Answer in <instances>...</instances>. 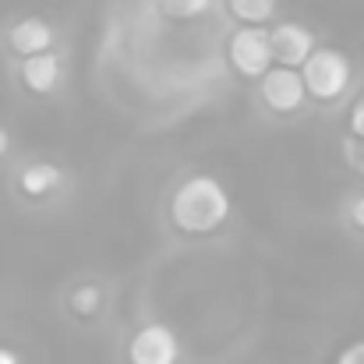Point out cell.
<instances>
[{"label": "cell", "mask_w": 364, "mask_h": 364, "mask_svg": "<svg viewBox=\"0 0 364 364\" xmlns=\"http://www.w3.org/2000/svg\"><path fill=\"white\" fill-rule=\"evenodd\" d=\"M230 216V195L216 177H191L170 198V220L184 234H213Z\"/></svg>", "instance_id": "6da1fadb"}, {"label": "cell", "mask_w": 364, "mask_h": 364, "mask_svg": "<svg viewBox=\"0 0 364 364\" xmlns=\"http://www.w3.org/2000/svg\"><path fill=\"white\" fill-rule=\"evenodd\" d=\"M308 96V85H304V75L297 68H272L265 78H262V100L276 110V114H290L304 103Z\"/></svg>", "instance_id": "5b68a950"}, {"label": "cell", "mask_w": 364, "mask_h": 364, "mask_svg": "<svg viewBox=\"0 0 364 364\" xmlns=\"http://www.w3.org/2000/svg\"><path fill=\"white\" fill-rule=\"evenodd\" d=\"M21 82L32 92H50L60 82V57L53 53H39V57H25L21 64Z\"/></svg>", "instance_id": "ba28073f"}, {"label": "cell", "mask_w": 364, "mask_h": 364, "mask_svg": "<svg viewBox=\"0 0 364 364\" xmlns=\"http://www.w3.org/2000/svg\"><path fill=\"white\" fill-rule=\"evenodd\" d=\"M4 152H7V131L0 127V156H4Z\"/></svg>", "instance_id": "e0dca14e"}, {"label": "cell", "mask_w": 364, "mask_h": 364, "mask_svg": "<svg viewBox=\"0 0 364 364\" xmlns=\"http://www.w3.org/2000/svg\"><path fill=\"white\" fill-rule=\"evenodd\" d=\"M301 75H304L308 96L329 103V100H340L347 92V85H350V60L340 50L322 46V50H315L308 57V64L301 68Z\"/></svg>", "instance_id": "7a4b0ae2"}, {"label": "cell", "mask_w": 364, "mask_h": 364, "mask_svg": "<svg viewBox=\"0 0 364 364\" xmlns=\"http://www.w3.org/2000/svg\"><path fill=\"white\" fill-rule=\"evenodd\" d=\"M177 358H181V343H177L173 329L163 326V322H152V326L138 329L131 347H127V361L131 364H177Z\"/></svg>", "instance_id": "277c9868"}, {"label": "cell", "mask_w": 364, "mask_h": 364, "mask_svg": "<svg viewBox=\"0 0 364 364\" xmlns=\"http://www.w3.org/2000/svg\"><path fill=\"white\" fill-rule=\"evenodd\" d=\"M350 131H354V134L364 141V100L354 107V114H350Z\"/></svg>", "instance_id": "5bb4252c"}, {"label": "cell", "mask_w": 364, "mask_h": 364, "mask_svg": "<svg viewBox=\"0 0 364 364\" xmlns=\"http://www.w3.org/2000/svg\"><path fill=\"white\" fill-rule=\"evenodd\" d=\"M156 4L166 18H177V21H191L213 7V0H156Z\"/></svg>", "instance_id": "8fae6325"}, {"label": "cell", "mask_w": 364, "mask_h": 364, "mask_svg": "<svg viewBox=\"0 0 364 364\" xmlns=\"http://www.w3.org/2000/svg\"><path fill=\"white\" fill-rule=\"evenodd\" d=\"M350 216H354V223H358V227L364 230V195L358 198V202H354V213H350Z\"/></svg>", "instance_id": "9a60e30c"}, {"label": "cell", "mask_w": 364, "mask_h": 364, "mask_svg": "<svg viewBox=\"0 0 364 364\" xmlns=\"http://www.w3.org/2000/svg\"><path fill=\"white\" fill-rule=\"evenodd\" d=\"M230 14L244 25H265L276 14V0H230Z\"/></svg>", "instance_id": "30bf717a"}, {"label": "cell", "mask_w": 364, "mask_h": 364, "mask_svg": "<svg viewBox=\"0 0 364 364\" xmlns=\"http://www.w3.org/2000/svg\"><path fill=\"white\" fill-rule=\"evenodd\" d=\"M311 53H315V39L304 25L283 21L272 28V57L279 68H304Z\"/></svg>", "instance_id": "8992f818"}, {"label": "cell", "mask_w": 364, "mask_h": 364, "mask_svg": "<svg viewBox=\"0 0 364 364\" xmlns=\"http://www.w3.org/2000/svg\"><path fill=\"white\" fill-rule=\"evenodd\" d=\"M0 364H18V354L7 350V347H0Z\"/></svg>", "instance_id": "2e32d148"}, {"label": "cell", "mask_w": 364, "mask_h": 364, "mask_svg": "<svg viewBox=\"0 0 364 364\" xmlns=\"http://www.w3.org/2000/svg\"><path fill=\"white\" fill-rule=\"evenodd\" d=\"M358 163H361V173H364V149H361V159H358Z\"/></svg>", "instance_id": "ac0fdd59"}, {"label": "cell", "mask_w": 364, "mask_h": 364, "mask_svg": "<svg viewBox=\"0 0 364 364\" xmlns=\"http://www.w3.org/2000/svg\"><path fill=\"white\" fill-rule=\"evenodd\" d=\"M230 64L241 71L244 78H265L276 64L272 57V32L262 25H244L230 39Z\"/></svg>", "instance_id": "3957f363"}, {"label": "cell", "mask_w": 364, "mask_h": 364, "mask_svg": "<svg viewBox=\"0 0 364 364\" xmlns=\"http://www.w3.org/2000/svg\"><path fill=\"white\" fill-rule=\"evenodd\" d=\"M336 364H364V340H358V343H350L340 358H336Z\"/></svg>", "instance_id": "4fadbf2b"}, {"label": "cell", "mask_w": 364, "mask_h": 364, "mask_svg": "<svg viewBox=\"0 0 364 364\" xmlns=\"http://www.w3.org/2000/svg\"><path fill=\"white\" fill-rule=\"evenodd\" d=\"M11 46H14L21 57L50 53V46H53V28H50L43 18H21V21L11 28Z\"/></svg>", "instance_id": "52a82bcc"}, {"label": "cell", "mask_w": 364, "mask_h": 364, "mask_svg": "<svg viewBox=\"0 0 364 364\" xmlns=\"http://www.w3.org/2000/svg\"><path fill=\"white\" fill-rule=\"evenodd\" d=\"M60 184V170L53 163H32L21 170V191L39 198V195H50L53 188Z\"/></svg>", "instance_id": "9c48e42d"}, {"label": "cell", "mask_w": 364, "mask_h": 364, "mask_svg": "<svg viewBox=\"0 0 364 364\" xmlns=\"http://www.w3.org/2000/svg\"><path fill=\"white\" fill-rule=\"evenodd\" d=\"M100 301H103L100 287H78V290L71 294V308H75L78 315H92V311L100 308Z\"/></svg>", "instance_id": "7c38bea8"}]
</instances>
